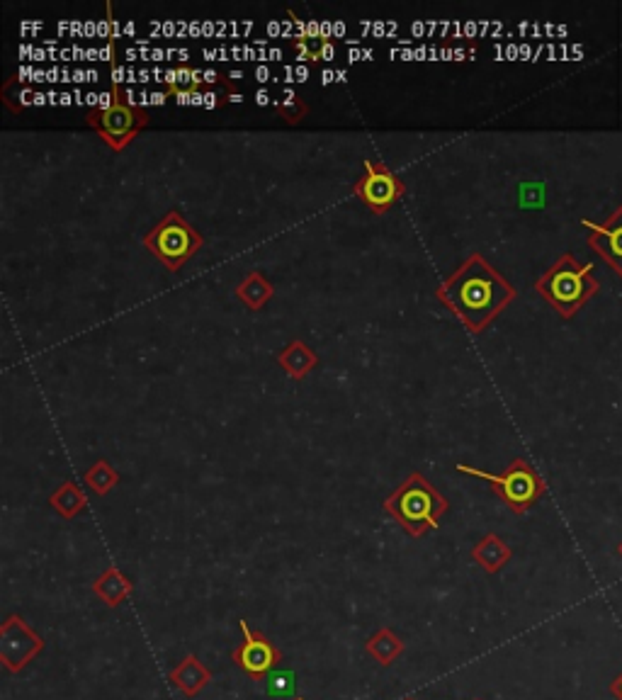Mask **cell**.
Segmentation results:
<instances>
[{
  "instance_id": "d6986e66",
  "label": "cell",
  "mask_w": 622,
  "mask_h": 700,
  "mask_svg": "<svg viewBox=\"0 0 622 700\" xmlns=\"http://www.w3.org/2000/svg\"><path fill=\"white\" fill-rule=\"evenodd\" d=\"M265 693L270 698L294 700L297 698V676L290 669H275L265 676Z\"/></svg>"
},
{
  "instance_id": "7402d4cb",
  "label": "cell",
  "mask_w": 622,
  "mask_h": 700,
  "mask_svg": "<svg viewBox=\"0 0 622 700\" xmlns=\"http://www.w3.org/2000/svg\"><path fill=\"white\" fill-rule=\"evenodd\" d=\"M618 555H620V557H622V545H620V547H618Z\"/></svg>"
},
{
  "instance_id": "7c38bea8",
  "label": "cell",
  "mask_w": 622,
  "mask_h": 700,
  "mask_svg": "<svg viewBox=\"0 0 622 700\" xmlns=\"http://www.w3.org/2000/svg\"><path fill=\"white\" fill-rule=\"evenodd\" d=\"M132 589V581L117 567H107L105 572L93 581V594L98 596L107 608L122 606V603L132 596Z\"/></svg>"
},
{
  "instance_id": "277c9868",
  "label": "cell",
  "mask_w": 622,
  "mask_h": 700,
  "mask_svg": "<svg viewBox=\"0 0 622 700\" xmlns=\"http://www.w3.org/2000/svg\"><path fill=\"white\" fill-rule=\"evenodd\" d=\"M457 472L469 474V477L484 479L489 484L491 491L506 504L508 511H513L516 516H523L533 508L542 496L547 494V484L545 479L537 474V470L530 465L523 457H516V460L508 462V467L501 474H491L484 470H477V467H469L465 462L455 467Z\"/></svg>"
},
{
  "instance_id": "e0dca14e",
  "label": "cell",
  "mask_w": 622,
  "mask_h": 700,
  "mask_svg": "<svg viewBox=\"0 0 622 700\" xmlns=\"http://www.w3.org/2000/svg\"><path fill=\"white\" fill-rule=\"evenodd\" d=\"M49 506H52L61 518H66V521H73V518H76L78 513L86 511L88 496H86V491L78 487L76 482H71V479H69V482L61 484V487L56 489L52 496H49Z\"/></svg>"
},
{
  "instance_id": "8fae6325",
  "label": "cell",
  "mask_w": 622,
  "mask_h": 700,
  "mask_svg": "<svg viewBox=\"0 0 622 700\" xmlns=\"http://www.w3.org/2000/svg\"><path fill=\"white\" fill-rule=\"evenodd\" d=\"M168 679H171L173 686L178 688L185 698H195L209 686V681H212V671H209L207 666L195 657V654H188L183 662L175 666Z\"/></svg>"
},
{
  "instance_id": "9a60e30c",
  "label": "cell",
  "mask_w": 622,
  "mask_h": 700,
  "mask_svg": "<svg viewBox=\"0 0 622 700\" xmlns=\"http://www.w3.org/2000/svg\"><path fill=\"white\" fill-rule=\"evenodd\" d=\"M234 295L241 299L243 304H246L251 312H260V309L265 307V304L270 302L275 295V287L270 285L268 278H265L263 273H258V270H253V273H248L246 278H243L239 285L234 287Z\"/></svg>"
},
{
  "instance_id": "ba28073f",
  "label": "cell",
  "mask_w": 622,
  "mask_h": 700,
  "mask_svg": "<svg viewBox=\"0 0 622 700\" xmlns=\"http://www.w3.org/2000/svg\"><path fill=\"white\" fill-rule=\"evenodd\" d=\"M47 642L18 613L8 615L0 625V662L10 674H20L27 664L35 662Z\"/></svg>"
},
{
  "instance_id": "7a4b0ae2",
  "label": "cell",
  "mask_w": 622,
  "mask_h": 700,
  "mask_svg": "<svg viewBox=\"0 0 622 700\" xmlns=\"http://www.w3.org/2000/svg\"><path fill=\"white\" fill-rule=\"evenodd\" d=\"M593 273V263H579L574 253H562L535 280V292L559 314V319L569 321L601 292V282Z\"/></svg>"
},
{
  "instance_id": "6da1fadb",
  "label": "cell",
  "mask_w": 622,
  "mask_h": 700,
  "mask_svg": "<svg viewBox=\"0 0 622 700\" xmlns=\"http://www.w3.org/2000/svg\"><path fill=\"white\" fill-rule=\"evenodd\" d=\"M435 297L467 326V331L482 333L518 297V290L482 253H472L435 290Z\"/></svg>"
},
{
  "instance_id": "3957f363",
  "label": "cell",
  "mask_w": 622,
  "mask_h": 700,
  "mask_svg": "<svg viewBox=\"0 0 622 700\" xmlns=\"http://www.w3.org/2000/svg\"><path fill=\"white\" fill-rule=\"evenodd\" d=\"M384 513L392 516L411 538H423L431 530L440 528V518L450 511V501L423 477L411 472L404 482L384 499Z\"/></svg>"
},
{
  "instance_id": "cb8c5ba5",
  "label": "cell",
  "mask_w": 622,
  "mask_h": 700,
  "mask_svg": "<svg viewBox=\"0 0 622 700\" xmlns=\"http://www.w3.org/2000/svg\"><path fill=\"white\" fill-rule=\"evenodd\" d=\"M294 700H304V698H294Z\"/></svg>"
},
{
  "instance_id": "5b68a950",
  "label": "cell",
  "mask_w": 622,
  "mask_h": 700,
  "mask_svg": "<svg viewBox=\"0 0 622 700\" xmlns=\"http://www.w3.org/2000/svg\"><path fill=\"white\" fill-rule=\"evenodd\" d=\"M88 127L98 132V137L110 146L112 151H124L134 139L139 137L141 129L149 124V112L144 107H137L124 98V90L117 86L112 88L110 103L100 107L98 112H90L86 117Z\"/></svg>"
},
{
  "instance_id": "8992f818",
  "label": "cell",
  "mask_w": 622,
  "mask_h": 700,
  "mask_svg": "<svg viewBox=\"0 0 622 700\" xmlns=\"http://www.w3.org/2000/svg\"><path fill=\"white\" fill-rule=\"evenodd\" d=\"M144 246L171 273H178L195 253H200V248L205 246V239H202L200 231L192 227L183 214L171 210L144 236Z\"/></svg>"
},
{
  "instance_id": "5bb4252c",
  "label": "cell",
  "mask_w": 622,
  "mask_h": 700,
  "mask_svg": "<svg viewBox=\"0 0 622 700\" xmlns=\"http://www.w3.org/2000/svg\"><path fill=\"white\" fill-rule=\"evenodd\" d=\"M513 550L496 533H486L477 545L472 547V560L484 569L486 574H499L511 562Z\"/></svg>"
},
{
  "instance_id": "44dd1931",
  "label": "cell",
  "mask_w": 622,
  "mask_h": 700,
  "mask_svg": "<svg viewBox=\"0 0 622 700\" xmlns=\"http://www.w3.org/2000/svg\"><path fill=\"white\" fill-rule=\"evenodd\" d=\"M608 691L613 693V698H615V700H622V674H618L613 681H610Z\"/></svg>"
},
{
  "instance_id": "603a6c76",
  "label": "cell",
  "mask_w": 622,
  "mask_h": 700,
  "mask_svg": "<svg viewBox=\"0 0 622 700\" xmlns=\"http://www.w3.org/2000/svg\"><path fill=\"white\" fill-rule=\"evenodd\" d=\"M401 700H414V698H401Z\"/></svg>"
},
{
  "instance_id": "52a82bcc",
  "label": "cell",
  "mask_w": 622,
  "mask_h": 700,
  "mask_svg": "<svg viewBox=\"0 0 622 700\" xmlns=\"http://www.w3.org/2000/svg\"><path fill=\"white\" fill-rule=\"evenodd\" d=\"M353 193L367 210L382 217L401 200L406 185L380 158H365V175L355 180Z\"/></svg>"
},
{
  "instance_id": "9c48e42d",
  "label": "cell",
  "mask_w": 622,
  "mask_h": 700,
  "mask_svg": "<svg viewBox=\"0 0 622 700\" xmlns=\"http://www.w3.org/2000/svg\"><path fill=\"white\" fill-rule=\"evenodd\" d=\"M239 625L243 640L239 642V647L231 649V662L239 666L243 674L251 676L253 681H265V676L282 664V652L263 632L251 630L246 620H241Z\"/></svg>"
},
{
  "instance_id": "ffe728a7",
  "label": "cell",
  "mask_w": 622,
  "mask_h": 700,
  "mask_svg": "<svg viewBox=\"0 0 622 700\" xmlns=\"http://www.w3.org/2000/svg\"><path fill=\"white\" fill-rule=\"evenodd\" d=\"M307 112H309L307 103L294 93H287L285 98L277 103V115H280L287 124H299L304 117H307Z\"/></svg>"
},
{
  "instance_id": "ac0fdd59",
  "label": "cell",
  "mask_w": 622,
  "mask_h": 700,
  "mask_svg": "<svg viewBox=\"0 0 622 700\" xmlns=\"http://www.w3.org/2000/svg\"><path fill=\"white\" fill-rule=\"evenodd\" d=\"M83 479H86L88 487L93 489L98 496H107L112 489L117 487V484H120V474H117L115 467H112L107 460L95 462V465L90 467L86 474H83Z\"/></svg>"
},
{
  "instance_id": "4fadbf2b",
  "label": "cell",
  "mask_w": 622,
  "mask_h": 700,
  "mask_svg": "<svg viewBox=\"0 0 622 700\" xmlns=\"http://www.w3.org/2000/svg\"><path fill=\"white\" fill-rule=\"evenodd\" d=\"M275 360L277 365H280V368L297 382L304 380V377L319 365V355H316V350H311L307 343L299 341V338L297 341H292L290 346L282 348L280 353L275 355Z\"/></svg>"
},
{
  "instance_id": "30bf717a",
  "label": "cell",
  "mask_w": 622,
  "mask_h": 700,
  "mask_svg": "<svg viewBox=\"0 0 622 700\" xmlns=\"http://www.w3.org/2000/svg\"><path fill=\"white\" fill-rule=\"evenodd\" d=\"M581 224L588 229V248L596 256H601L618 278H622V205L615 207L613 214H608V219L601 224H593L591 219H584Z\"/></svg>"
},
{
  "instance_id": "2e32d148",
  "label": "cell",
  "mask_w": 622,
  "mask_h": 700,
  "mask_svg": "<svg viewBox=\"0 0 622 700\" xmlns=\"http://www.w3.org/2000/svg\"><path fill=\"white\" fill-rule=\"evenodd\" d=\"M404 647H406L404 640H401L397 632L389 630V628H380L375 632V635L367 637V642H365L367 654H370V657L382 666H392L394 662H397L401 654H404Z\"/></svg>"
}]
</instances>
